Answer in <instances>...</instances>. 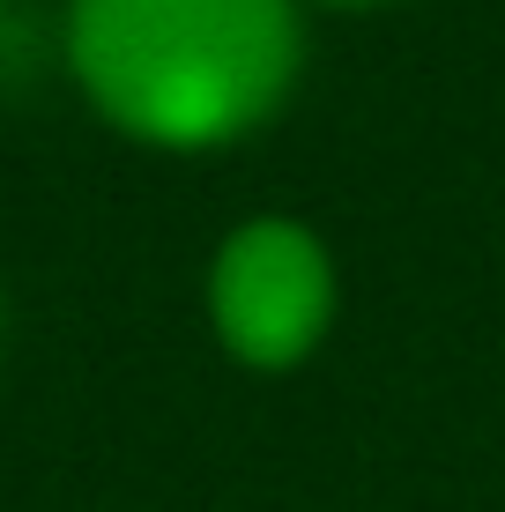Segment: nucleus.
<instances>
[{
    "label": "nucleus",
    "mask_w": 505,
    "mask_h": 512,
    "mask_svg": "<svg viewBox=\"0 0 505 512\" xmlns=\"http://www.w3.org/2000/svg\"><path fill=\"white\" fill-rule=\"evenodd\" d=\"M60 75L104 134L149 156L246 149L305 90V0H60Z\"/></svg>",
    "instance_id": "nucleus-1"
},
{
    "label": "nucleus",
    "mask_w": 505,
    "mask_h": 512,
    "mask_svg": "<svg viewBox=\"0 0 505 512\" xmlns=\"http://www.w3.org/2000/svg\"><path fill=\"white\" fill-rule=\"evenodd\" d=\"M201 327L253 379L305 372L342 327V253L298 208H246L201 260Z\"/></svg>",
    "instance_id": "nucleus-2"
},
{
    "label": "nucleus",
    "mask_w": 505,
    "mask_h": 512,
    "mask_svg": "<svg viewBox=\"0 0 505 512\" xmlns=\"http://www.w3.org/2000/svg\"><path fill=\"white\" fill-rule=\"evenodd\" d=\"M312 15H350V23H364V15H394L409 8V0H305Z\"/></svg>",
    "instance_id": "nucleus-3"
},
{
    "label": "nucleus",
    "mask_w": 505,
    "mask_h": 512,
    "mask_svg": "<svg viewBox=\"0 0 505 512\" xmlns=\"http://www.w3.org/2000/svg\"><path fill=\"white\" fill-rule=\"evenodd\" d=\"M8 334H15V305H8V282H0V364H8Z\"/></svg>",
    "instance_id": "nucleus-4"
}]
</instances>
